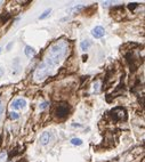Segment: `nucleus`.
I'll use <instances>...</instances> for the list:
<instances>
[{
	"mask_svg": "<svg viewBox=\"0 0 145 162\" xmlns=\"http://www.w3.org/2000/svg\"><path fill=\"white\" fill-rule=\"evenodd\" d=\"M68 52H69V42L65 40H59L51 46L44 63L53 71L68 55Z\"/></svg>",
	"mask_w": 145,
	"mask_h": 162,
	"instance_id": "f257e3e1",
	"label": "nucleus"
},
{
	"mask_svg": "<svg viewBox=\"0 0 145 162\" xmlns=\"http://www.w3.org/2000/svg\"><path fill=\"white\" fill-rule=\"evenodd\" d=\"M51 8H49V9H46L44 13H42L41 15H40V16H39V20H45V18H46V17H47V16L51 14Z\"/></svg>",
	"mask_w": 145,
	"mask_h": 162,
	"instance_id": "9b49d317",
	"label": "nucleus"
},
{
	"mask_svg": "<svg viewBox=\"0 0 145 162\" xmlns=\"http://www.w3.org/2000/svg\"><path fill=\"white\" fill-rule=\"evenodd\" d=\"M9 118H10L12 120H17L19 118V114L16 113V112H10V113H9Z\"/></svg>",
	"mask_w": 145,
	"mask_h": 162,
	"instance_id": "f8f14e48",
	"label": "nucleus"
},
{
	"mask_svg": "<svg viewBox=\"0 0 145 162\" xmlns=\"http://www.w3.org/2000/svg\"><path fill=\"white\" fill-rule=\"evenodd\" d=\"M90 45H91V42H90L88 39H86V40H83L81 44H80V48H81L82 50H87V49H89Z\"/></svg>",
	"mask_w": 145,
	"mask_h": 162,
	"instance_id": "1a4fd4ad",
	"label": "nucleus"
},
{
	"mask_svg": "<svg viewBox=\"0 0 145 162\" xmlns=\"http://www.w3.org/2000/svg\"><path fill=\"white\" fill-rule=\"evenodd\" d=\"M136 7H138V4H137V2H132V4H129V5H128V8H129L130 10H134Z\"/></svg>",
	"mask_w": 145,
	"mask_h": 162,
	"instance_id": "4468645a",
	"label": "nucleus"
},
{
	"mask_svg": "<svg viewBox=\"0 0 145 162\" xmlns=\"http://www.w3.org/2000/svg\"><path fill=\"white\" fill-rule=\"evenodd\" d=\"M104 34H105V30H104L103 26H95L94 29L91 30V36L96 39H100L102 37H104Z\"/></svg>",
	"mask_w": 145,
	"mask_h": 162,
	"instance_id": "423d86ee",
	"label": "nucleus"
},
{
	"mask_svg": "<svg viewBox=\"0 0 145 162\" xmlns=\"http://www.w3.org/2000/svg\"><path fill=\"white\" fill-rule=\"evenodd\" d=\"M14 45V42H9L8 45H7V47H6V49L7 50H10V48H12V46Z\"/></svg>",
	"mask_w": 145,
	"mask_h": 162,
	"instance_id": "dca6fc26",
	"label": "nucleus"
},
{
	"mask_svg": "<svg viewBox=\"0 0 145 162\" xmlns=\"http://www.w3.org/2000/svg\"><path fill=\"white\" fill-rule=\"evenodd\" d=\"M111 115L113 117L114 121H121L127 119V112L123 107H115L114 110L111 111Z\"/></svg>",
	"mask_w": 145,
	"mask_h": 162,
	"instance_id": "20e7f679",
	"label": "nucleus"
},
{
	"mask_svg": "<svg viewBox=\"0 0 145 162\" xmlns=\"http://www.w3.org/2000/svg\"><path fill=\"white\" fill-rule=\"evenodd\" d=\"M2 112H4V104H2V102H1V99H0V117H1Z\"/></svg>",
	"mask_w": 145,
	"mask_h": 162,
	"instance_id": "2eb2a0df",
	"label": "nucleus"
},
{
	"mask_svg": "<svg viewBox=\"0 0 145 162\" xmlns=\"http://www.w3.org/2000/svg\"><path fill=\"white\" fill-rule=\"evenodd\" d=\"M10 106L14 110H22V109H24L26 106V101L23 99V98H17V99H15V101L12 102Z\"/></svg>",
	"mask_w": 145,
	"mask_h": 162,
	"instance_id": "39448f33",
	"label": "nucleus"
},
{
	"mask_svg": "<svg viewBox=\"0 0 145 162\" xmlns=\"http://www.w3.org/2000/svg\"><path fill=\"white\" fill-rule=\"evenodd\" d=\"M71 144L76 145V146H80V145H82V141L80 138H72L71 139Z\"/></svg>",
	"mask_w": 145,
	"mask_h": 162,
	"instance_id": "9d476101",
	"label": "nucleus"
},
{
	"mask_svg": "<svg viewBox=\"0 0 145 162\" xmlns=\"http://www.w3.org/2000/svg\"><path fill=\"white\" fill-rule=\"evenodd\" d=\"M24 53H25V55L28 56V57H33L36 54H37V52H36V49L33 48V47H31V46H26L25 49H24Z\"/></svg>",
	"mask_w": 145,
	"mask_h": 162,
	"instance_id": "6e6552de",
	"label": "nucleus"
},
{
	"mask_svg": "<svg viewBox=\"0 0 145 162\" xmlns=\"http://www.w3.org/2000/svg\"><path fill=\"white\" fill-rule=\"evenodd\" d=\"M48 106H49V103H48V102H42V103L39 105V107H40L41 110H45V109L48 107Z\"/></svg>",
	"mask_w": 145,
	"mask_h": 162,
	"instance_id": "ddd939ff",
	"label": "nucleus"
},
{
	"mask_svg": "<svg viewBox=\"0 0 145 162\" xmlns=\"http://www.w3.org/2000/svg\"><path fill=\"white\" fill-rule=\"evenodd\" d=\"M51 70L47 66V65L45 64L44 62H41L40 64L38 65V67H37V70L34 72V79H36V81H44L46 78H48L49 75L51 74Z\"/></svg>",
	"mask_w": 145,
	"mask_h": 162,
	"instance_id": "f03ea898",
	"label": "nucleus"
},
{
	"mask_svg": "<svg viewBox=\"0 0 145 162\" xmlns=\"http://www.w3.org/2000/svg\"><path fill=\"white\" fill-rule=\"evenodd\" d=\"M2 74H4V70H2V69H1V67H0V77H1V75H2Z\"/></svg>",
	"mask_w": 145,
	"mask_h": 162,
	"instance_id": "a211bd4d",
	"label": "nucleus"
},
{
	"mask_svg": "<svg viewBox=\"0 0 145 162\" xmlns=\"http://www.w3.org/2000/svg\"><path fill=\"white\" fill-rule=\"evenodd\" d=\"M69 113H70V106L66 103H61L58 104V106L56 107L55 110V114L58 119L63 120V119H66L69 117Z\"/></svg>",
	"mask_w": 145,
	"mask_h": 162,
	"instance_id": "7ed1b4c3",
	"label": "nucleus"
},
{
	"mask_svg": "<svg viewBox=\"0 0 145 162\" xmlns=\"http://www.w3.org/2000/svg\"><path fill=\"white\" fill-rule=\"evenodd\" d=\"M51 139H53V134L51 131H45L44 134L40 136V144L42 146H46L47 144H49Z\"/></svg>",
	"mask_w": 145,
	"mask_h": 162,
	"instance_id": "0eeeda50",
	"label": "nucleus"
},
{
	"mask_svg": "<svg viewBox=\"0 0 145 162\" xmlns=\"http://www.w3.org/2000/svg\"><path fill=\"white\" fill-rule=\"evenodd\" d=\"M0 52H1V48H0Z\"/></svg>",
	"mask_w": 145,
	"mask_h": 162,
	"instance_id": "6ab92c4d",
	"label": "nucleus"
},
{
	"mask_svg": "<svg viewBox=\"0 0 145 162\" xmlns=\"http://www.w3.org/2000/svg\"><path fill=\"white\" fill-rule=\"evenodd\" d=\"M6 156V152H1L0 153V159H2V158H5Z\"/></svg>",
	"mask_w": 145,
	"mask_h": 162,
	"instance_id": "f3484780",
	"label": "nucleus"
}]
</instances>
